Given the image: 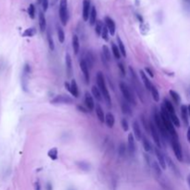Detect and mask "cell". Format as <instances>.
Wrapping results in <instances>:
<instances>
[{"label":"cell","instance_id":"1","mask_svg":"<svg viewBox=\"0 0 190 190\" xmlns=\"http://www.w3.org/2000/svg\"><path fill=\"white\" fill-rule=\"evenodd\" d=\"M160 118L162 120V123H163L164 126H165L168 134L171 135V138L178 139V135H177V133L175 131L174 125V123H172L170 115H169V113L167 112V110L165 109V108H164V107H161V111H160Z\"/></svg>","mask_w":190,"mask_h":190},{"label":"cell","instance_id":"2","mask_svg":"<svg viewBox=\"0 0 190 190\" xmlns=\"http://www.w3.org/2000/svg\"><path fill=\"white\" fill-rule=\"evenodd\" d=\"M97 83H98V87L101 91V93L103 95V98H104V99L106 100L108 106H111L110 95H109V90L107 88L104 76H103V73L100 72H98V74H97Z\"/></svg>","mask_w":190,"mask_h":190},{"label":"cell","instance_id":"3","mask_svg":"<svg viewBox=\"0 0 190 190\" xmlns=\"http://www.w3.org/2000/svg\"><path fill=\"white\" fill-rule=\"evenodd\" d=\"M119 85H120V89H121V92H122V94H123L124 100H126L129 104H132V105L135 106L136 101H135V96H134L132 90L130 89V87H129V86L123 82H121Z\"/></svg>","mask_w":190,"mask_h":190},{"label":"cell","instance_id":"4","mask_svg":"<svg viewBox=\"0 0 190 190\" xmlns=\"http://www.w3.org/2000/svg\"><path fill=\"white\" fill-rule=\"evenodd\" d=\"M59 19L61 21L62 25L67 24L68 19H69V14H68V3L67 0H60L59 2Z\"/></svg>","mask_w":190,"mask_h":190},{"label":"cell","instance_id":"5","mask_svg":"<svg viewBox=\"0 0 190 190\" xmlns=\"http://www.w3.org/2000/svg\"><path fill=\"white\" fill-rule=\"evenodd\" d=\"M154 121H155V125H156L158 131L160 133V135L164 137V138H167L170 135L168 134L167 130L165 126H164L163 123H162V120L160 118V114H159L157 111L154 112Z\"/></svg>","mask_w":190,"mask_h":190},{"label":"cell","instance_id":"6","mask_svg":"<svg viewBox=\"0 0 190 190\" xmlns=\"http://www.w3.org/2000/svg\"><path fill=\"white\" fill-rule=\"evenodd\" d=\"M171 145H172V150L174 152L176 159L179 161H183V151H182V148H181V145H180L178 139L171 138Z\"/></svg>","mask_w":190,"mask_h":190},{"label":"cell","instance_id":"7","mask_svg":"<svg viewBox=\"0 0 190 190\" xmlns=\"http://www.w3.org/2000/svg\"><path fill=\"white\" fill-rule=\"evenodd\" d=\"M91 0H84L83 1V20L87 21L89 20L90 13H91Z\"/></svg>","mask_w":190,"mask_h":190},{"label":"cell","instance_id":"8","mask_svg":"<svg viewBox=\"0 0 190 190\" xmlns=\"http://www.w3.org/2000/svg\"><path fill=\"white\" fill-rule=\"evenodd\" d=\"M51 104H72V99L64 95H58L50 101Z\"/></svg>","mask_w":190,"mask_h":190},{"label":"cell","instance_id":"9","mask_svg":"<svg viewBox=\"0 0 190 190\" xmlns=\"http://www.w3.org/2000/svg\"><path fill=\"white\" fill-rule=\"evenodd\" d=\"M149 126H150V133L151 135L153 137V140L155 142V144L157 145V146L159 149L161 148V144H160V139L159 136V133H158V129L153 123H149Z\"/></svg>","mask_w":190,"mask_h":190},{"label":"cell","instance_id":"10","mask_svg":"<svg viewBox=\"0 0 190 190\" xmlns=\"http://www.w3.org/2000/svg\"><path fill=\"white\" fill-rule=\"evenodd\" d=\"M80 68L84 73V80L85 82L89 84L90 82V74H89V67L86 64V62L84 61V59H81L80 60Z\"/></svg>","mask_w":190,"mask_h":190},{"label":"cell","instance_id":"11","mask_svg":"<svg viewBox=\"0 0 190 190\" xmlns=\"http://www.w3.org/2000/svg\"><path fill=\"white\" fill-rule=\"evenodd\" d=\"M154 152H155V154H156V157H157V160H158L160 166L161 167V169L165 170L166 169V158L164 157V155L160 151L158 146L157 148H155Z\"/></svg>","mask_w":190,"mask_h":190},{"label":"cell","instance_id":"12","mask_svg":"<svg viewBox=\"0 0 190 190\" xmlns=\"http://www.w3.org/2000/svg\"><path fill=\"white\" fill-rule=\"evenodd\" d=\"M105 23L106 26L109 30V33H110V35H114L115 31H116V24L115 21L112 20L110 17H106L105 18Z\"/></svg>","mask_w":190,"mask_h":190},{"label":"cell","instance_id":"13","mask_svg":"<svg viewBox=\"0 0 190 190\" xmlns=\"http://www.w3.org/2000/svg\"><path fill=\"white\" fill-rule=\"evenodd\" d=\"M84 102H85V106L89 110H93L95 109V102H94V98L88 92H85V97H84Z\"/></svg>","mask_w":190,"mask_h":190},{"label":"cell","instance_id":"14","mask_svg":"<svg viewBox=\"0 0 190 190\" xmlns=\"http://www.w3.org/2000/svg\"><path fill=\"white\" fill-rule=\"evenodd\" d=\"M65 63H66V71H67L68 76L70 77L72 73V61L71 55L69 53H67L65 56Z\"/></svg>","mask_w":190,"mask_h":190},{"label":"cell","instance_id":"15","mask_svg":"<svg viewBox=\"0 0 190 190\" xmlns=\"http://www.w3.org/2000/svg\"><path fill=\"white\" fill-rule=\"evenodd\" d=\"M84 59L86 62V64H87V66L89 67V69H92L94 64H95V61H96V59H95V56L91 51H88V52L86 53L85 58Z\"/></svg>","mask_w":190,"mask_h":190},{"label":"cell","instance_id":"16","mask_svg":"<svg viewBox=\"0 0 190 190\" xmlns=\"http://www.w3.org/2000/svg\"><path fill=\"white\" fill-rule=\"evenodd\" d=\"M133 130H134V135L136 138V140H141L142 139V133H141V129H140V125L136 121L134 122L133 123Z\"/></svg>","mask_w":190,"mask_h":190},{"label":"cell","instance_id":"17","mask_svg":"<svg viewBox=\"0 0 190 190\" xmlns=\"http://www.w3.org/2000/svg\"><path fill=\"white\" fill-rule=\"evenodd\" d=\"M140 76H141V79L144 83V85H145V87L148 89L149 91H150L151 87H152V84L151 82L149 81V79L148 78V75L146 74V72L144 71H140Z\"/></svg>","mask_w":190,"mask_h":190},{"label":"cell","instance_id":"18","mask_svg":"<svg viewBox=\"0 0 190 190\" xmlns=\"http://www.w3.org/2000/svg\"><path fill=\"white\" fill-rule=\"evenodd\" d=\"M128 149L130 153H134L135 150V136L133 133L128 135Z\"/></svg>","mask_w":190,"mask_h":190},{"label":"cell","instance_id":"19","mask_svg":"<svg viewBox=\"0 0 190 190\" xmlns=\"http://www.w3.org/2000/svg\"><path fill=\"white\" fill-rule=\"evenodd\" d=\"M39 27L41 32H45L47 29V20H46V17L45 14L43 11L39 12Z\"/></svg>","mask_w":190,"mask_h":190},{"label":"cell","instance_id":"20","mask_svg":"<svg viewBox=\"0 0 190 190\" xmlns=\"http://www.w3.org/2000/svg\"><path fill=\"white\" fill-rule=\"evenodd\" d=\"M91 90H92V94H93L94 98H96L98 101L101 102L103 100V95H102L101 91L99 90V88L98 87V86H96V85H93Z\"/></svg>","mask_w":190,"mask_h":190},{"label":"cell","instance_id":"21","mask_svg":"<svg viewBox=\"0 0 190 190\" xmlns=\"http://www.w3.org/2000/svg\"><path fill=\"white\" fill-rule=\"evenodd\" d=\"M121 108H122V110L125 115H132V109L126 100L121 101Z\"/></svg>","mask_w":190,"mask_h":190},{"label":"cell","instance_id":"22","mask_svg":"<svg viewBox=\"0 0 190 190\" xmlns=\"http://www.w3.org/2000/svg\"><path fill=\"white\" fill-rule=\"evenodd\" d=\"M105 123L107 124V126L109 128H112L114 126L115 123V119H114V115L110 113V112H108L106 114V118H105Z\"/></svg>","mask_w":190,"mask_h":190},{"label":"cell","instance_id":"23","mask_svg":"<svg viewBox=\"0 0 190 190\" xmlns=\"http://www.w3.org/2000/svg\"><path fill=\"white\" fill-rule=\"evenodd\" d=\"M70 93L75 98H79V89H78V86H77L76 81L74 79H72V82H71V91H70Z\"/></svg>","mask_w":190,"mask_h":190},{"label":"cell","instance_id":"24","mask_svg":"<svg viewBox=\"0 0 190 190\" xmlns=\"http://www.w3.org/2000/svg\"><path fill=\"white\" fill-rule=\"evenodd\" d=\"M72 48H73V52L75 55H77L79 53L80 50V42H79V38L78 36L74 34L72 36Z\"/></svg>","mask_w":190,"mask_h":190},{"label":"cell","instance_id":"25","mask_svg":"<svg viewBox=\"0 0 190 190\" xmlns=\"http://www.w3.org/2000/svg\"><path fill=\"white\" fill-rule=\"evenodd\" d=\"M181 115H182V118H183V121L186 125H188L189 122H188V109H187V106H185L183 105L182 107H181Z\"/></svg>","mask_w":190,"mask_h":190},{"label":"cell","instance_id":"26","mask_svg":"<svg viewBox=\"0 0 190 190\" xmlns=\"http://www.w3.org/2000/svg\"><path fill=\"white\" fill-rule=\"evenodd\" d=\"M96 113H97V116L99 120L100 123H105V118H106V115L104 114V111H103L102 108L99 106V105H97L96 106Z\"/></svg>","mask_w":190,"mask_h":190},{"label":"cell","instance_id":"27","mask_svg":"<svg viewBox=\"0 0 190 190\" xmlns=\"http://www.w3.org/2000/svg\"><path fill=\"white\" fill-rule=\"evenodd\" d=\"M89 22H90L91 26L96 25V23H97V8L94 6L92 7V10H91V13H90V17H89Z\"/></svg>","mask_w":190,"mask_h":190},{"label":"cell","instance_id":"28","mask_svg":"<svg viewBox=\"0 0 190 190\" xmlns=\"http://www.w3.org/2000/svg\"><path fill=\"white\" fill-rule=\"evenodd\" d=\"M164 108H165V109L167 110V112L169 114H174L175 113V110H174V106H172V103L168 100V99H164Z\"/></svg>","mask_w":190,"mask_h":190},{"label":"cell","instance_id":"29","mask_svg":"<svg viewBox=\"0 0 190 190\" xmlns=\"http://www.w3.org/2000/svg\"><path fill=\"white\" fill-rule=\"evenodd\" d=\"M117 42H118V47L121 51V54H122L123 57H126V50H125V47L123 45V42L122 41L120 36L117 37Z\"/></svg>","mask_w":190,"mask_h":190},{"label":"cell","instance_id":"30","mask_svg":"<svg viewBox=\"0 0 190 190\" xmlns=\"http://www.w3.org/2000/svg\"><path fill=\"white\" fill-rule=\"evenodd\" d=\"M150 93H151V95H152L153 99H154L155 101H156V102H158V101L160 100V93H159V91H158V89H157L156 86L152 85V87H151V89H150Z\"/></svg>","mask_w":190,"mask_h":190},{"label":"cell","instance_id":"31","mask_svg":"<svg viewBox=\"0 0 190 190\" xmlns=\"http://www.w3.org/2000/svg\"><path fill=\"white\" fill-rule=\"evenodd\" d=\"M47 155H48V157L52 160H56L58 159V149L57 148H53V149H51L48 150L47 152Z\"/></svg>","mask_w":190,"mask_h":190},{"label":"cell","instance_id":"32","mask_svg":"<svg viewBox=\"0 0 190 190\" xmlns=\"http://www.w3.org/2000/svg\"><path fill=\"white\" fill-rule=\"evenodd\" d=\"M169 94H170V96L172 97V100H174V101L176 103V104L178 105L179 103L181 102V98H180V96H179V94H178L177 92L174 91V90H170V91H169Z\"/></svg>","mask_w":190,"mask_h":190},{"label":"cell","instance_id":"33","mask_svg":"<svg viewBox=\"0 0 190 190\" xmlns=\"http://www.w3.org/2000/svg\"><path fill=\"white\" fill-rule=\"evenodd\" d=\"M111 48H112V54H113L114 58H117V59H120L121 58V51L118 47V46H116L115 44H113L112 43V45H111Z\"/></svg>","mask_w":190,"mask_h":190},{"label":"cell","instance_id":"34","mask_svg":"<svg viewBox=\"0 0 190 190\" xmlns=\"http://www.w3.org/2000/svg\"><path fill=\"white\" fill-rule=\"evenodd\" d=\"M103 27H104V24H103V22H102L101 21H97L96 27H95V32H96L97 35H98V36L101 35V33H102Z\"/></svg>","mask_w":190,"mask_h":190},{"label":"cell","instance_id":"35","mask_svg":"<svg viewBox=\"0 0 190 190\" xmlns=\"http://www.w3.org/2000/svg\"><path fill=\"white\" fill-rule=\"evenodd\" d=\"M35 33H36V30L34 28H28L23 32L22 36L23 37H33Z\"/></svg>","mask_w":190,"mask_h":190},{"label":"cell","instance_id":"36","mask_svg":"<svg viewBox=\"0 0 190 190\" xmlns=\"http://www.w3.org/2000/svg\"><path fill=\"white\" fill-rule=\"evenodd\" d=\"M142 143H143V146H144V149L146 151V152H149V151H151V145H150V143H149V139H146V137H142Z\"/></svg>","mask_w":190,"mask_h":190},{"label":"cell","instance_id":"37","mask_svg":"<svg viewBox=\"0 0 190 190\" xmlns=\"http://www.w3.org/2000/svg\"><path fill=\"white\" fill-rule=\"evenodd\" d=\"M102 54L104 55V57L106 58V59L108 60V61H110V59H111L110 51H109V48L106 45H104L102 47Z\"/></svg>","mask_w":190,"mask_h":190},{"label":"cell","instance_id":"38","mask_svg":"<svg viewBox=\"0 0 190 190\" xmlns=\"http://www.w3.org/2000/svg\"><path fill=\"white\" fill-rule=\"evenodd\" d=\"M58 41L59 43H64L65 41V33L63 31V29L61 27H58Z\"/></svg>","mask_w":190,"mask_h":190},{"label":"cell","instance_id":"39","mask_svg":"<svg viewBox=\"0 0 190 190\" xmlns=\"http://www.w3.org/2000/svg\"><path fill=\"white\" fill-rule=\"evenodd\" d=\"M125 152H126V146L124 143H121L119 148H118V153L120 155V157H123L125 155Z\"/></svg>","mask_w":190,"mask_h":190},{"label":"cell","instance_id":"40","mask_svg":"<svg viewBox=\"0 0 190 190\" xmlns=\"http://www.w3.org/2000/svg\"><path fill=\"white\" fill-rule=\"evenodd\" d=\"M170 115V118H171V121H172V123H174V126L176 127H180V121L177 117V115L175 113L174 114H169Z\"/></svg>","mask_w":190,"mask_h":190},{"label":"cell","instance_id":"41","mask_svg":"<svg viewBox=\"0 0 190 190\" xmlns=\"http://www.w3.org/2000/svg\"><path fill=\"white\" fill-rule=\"evenodd\" d=\"M28 14L30 16L31 19H34L35 17V7H34L33 4H31L28 7Z\"/></svg>","mask_w":190,"mask_h":190},{"label":"cell","instance_id":"42","mask_svg":"<svg viewBox=\"0 0 190 190\" xmlns=\"http://www.w3.org/2000/svg\"><path fill=\"white\" fill-rule=\"evenodd\" d=\"M152 166H153V169H154L155 172H156L158 175H160L161 174V167L160 166L159 162L158 161H153Z\"/></svg>","mask_w":190,"mask_h":190},{"label":"cell","instance_id":"43","mask_svg":"<svg viewBox=\"0 0 190 190\" xmlns=\"http://www.w3.org/2000/svg\"><path fill=\"white\" fill-rule=\"evenodd\" d=\"M109 30L107 28L106 25H104V27H103L102 33H101V37L104 39L105 41H109Z\"/></svg>","mask_w":190,"mask_h":190},{"label":"cell","instance_id":"44","mask_svg":"<svg viewBox=\"0 0 190 190\" xmlns=\"http://www.w3.org/2000/svg\"><path fill=\"white\" fill-rule=\"evenodd\" d=\"M38 3L41 4L43 11L46 12L48 8V0H38Z\"/></svg>","mask_w":190,"mask_h":190},{"label":"cell","instance_id":"45","mask_svg":"<svg viewBox=\"0 0 190 190\" xmlns=\"http://www.w3.org/2000/svg\"><path fill=\"white\" fill-rule=\"evenodd\" d=\"M47 41H48V46H49V48H50L51 50H54V49H55L54 41H53L52 36H51L49 33H47Z\"/></svg>","mask_w":190,"mask_h":190},{"label":"cell","instance_id":"46","mask_svg":"<svg viewBox=\"0 0 190 190\" xmlns=\"http://www.w3.org/2000/svg\"><path fill=\"white\" fill-rule=\"evenodd\" d=\"M118 68H119V70H120L121 75H122L123 77H124V76H125V74H126V72H125V67H124L123 63L120 62V63L118 64Z\"/></svg>","mask_w":190,"mask_h":190},{"label":"cell","instance_id":"47","mask_svg":"<svg viewBox=\"0 0 190 190\" xmlns=\"http://www.w3.org/2000/svg\"><path fill=\"white\" fill-rule=\"evenodd\" d=\"M121 123H122V127L124 131H128V129H129V125H128V122H127V120L124 118L122 120V122H121Z\"/></svg>","mask_w":190,"mask_h":190},{"label":"cell","instance_id":"48","mask_svg":"<svg viewBox=\"0 0 190 190\" xmlns=\"http://www.w3.org/2000/svg\"><path fill=\"white\" fill-rule=\"evenodd\" d=\"M141 121H142V123H143V125H144V127H145V129L146 131H150V126H149V123H148V122H146V119H145V117L144 116H142V118H141Z\"/></svg>","mask_w":190,"mask_h":190},{"label":"cell","instance_id":"49","mask_svg":"<svg viewBox=\"0 0 190 190\" xmlns=\"http://www.w3.org/2000/svg\"><path fill=\"white\" fill-rule=\"evenodd\" d=\"M145 72H146L148 73L151 78H154V73H153V72H152V70L150 68H149V67H146L145 68Z\"/></svg>","mask_w":190,"mask_h":190},{"label":"cell","instance_id":"50","mask_svg":"<svg viewBox=\"0 0 190 190\" xmlns=\"http://www.w3.org/2000/svg\"><path fill=\"white\" fill-rule=\"evenodd\" d=\"M77 109H79V111H82L84 113H87L88 112V109H84L83 106H80V105L77 106Z\"/></svg>","mask_w":190,"mask_h":190},{"label":"cell","instance_id":"51","mask_svg":"<svg viewBox=\"0 0 190 190\" xmlns=\"http://www.w3.org/2000/svg\"><path fill=\"white\" fill-rule=\"evenodd\" d=\"M80 167H81V169H83V170H85V171H87L88 170V165L86 163H84V162H81V164H80Z\"/></svg>","mask_w":190,"mask_h":190},{"label":"cell","instance_id":"52","mask_svg":"<svg viewBox=\"0 0 190 190\" xmlns=\"http://www.w3.org/2000/svg\"><path fill=\"white\" fill-rule=\"evenodd\" d=\"M34 190H41V186L39 181H36L35 184H34Z\"/></svg>","mask_w":190,"mask_h":190},{"label":"cell","instance_id":"53","mask_svg":"<svg viewBox=\"0 0 190 190\" xmlns=\"http://www.w3.org/2000/svg\"><path fill=\"white\" fill-rule=\"evenodd\" d=\"M186 137H187V141L190 143V126L187 129V134H186Z\"/></svg>","mask_w":190,"mask_h":190},{"label":"cell","instance_id":"54","mask_svg":"<svg viewBox=\"0 0 190 190\" xmlns=\"http://www.w3.org/2000/svg\"><path fill=\"white\" fill-rule=\"evenodd\" d=\"M47 190H53L52 185H51L50 183H47Z\"/></svg>","mask_w":190,"mask_h":190},{"label":"cell","instance_id":"55","mask_svg":"<svg viewBox=\"0 0 190 190\" xmlns=\"http://www.w3.org/2000/svg\"><path fill=\"white\" fill-rule=\"evenodd\" d=\"M187 109H188V115H189V117H190V105L187 106Z\"/></svg>","mask_w":190,"mask_h":190},{"label":"cell","instance_id":"56","mask_svg":"<svg viewBox=\"0 0 190 190\" xmlns=\"http://www.w3.org/2000/svg\"><path fill=\"white\" fill-rule=\"evenodd\" d=\"M187 182H188V185L190 186V175H188V177H187Z\"/></svg>","mask_w":190,"mask_h":190},{"label":"cell","instance_id":"57","mask_svg":"<svg viewBox=\"0 0 190 190\" xmlns=\"http://www.w3.org/2000/svg\"><path fill=\"white\" fill-rule=\"evenodd\" d=\"M185 1H186V3H188V4H190V0H185Z\"/></svg>","mask_w":190,"mask_h":190}]
</instances>
